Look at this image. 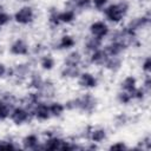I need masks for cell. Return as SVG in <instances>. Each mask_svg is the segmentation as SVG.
I'll use <instances>...</instances> for the list:
<instances>
[{"label":"cell","mask_w":151,"mask_h":151,"mask_svg":"<svg viewBox=\"0 0 151 151\" xmlns=\"http://www.w3.org/2000/svg\"><path fill=\"white\" fill-rule=\"evenodd\" d=\"M127 7H129L125 1H122V2H118L114 5H110L109 7H106L104 9V13L110 21L118 22L125 17V14L127 12Z\"/></svg>","instance_id":"1"},{"label":"cell","mask_w":151,"mask_h":151,"mask_svg":"<svg viewBox=\"0 0 151 151\" xmlns=\"http://www.w3.org/2000/svg\"><path fill=\"white\" fill-rule=\"evenodd\" d=\"M33 17H34L33 9H32L31 7H28V6L20 8V9L14 14L15 21L19 22V24H22V25L29 24V22L33 20Z\"/></svg>","instance_id":"2"},{"label":"cell","mask_w":151,"mask_h":151,"mask_svg":"<svg viewBox=\"0 0 151 151\" xmlns=\"http://www.w3.org/2000/svg\"><path fill=\"white\" fill-rule=\"evenodd\" d=\"M90 31H91L92 37L103 39L104 37L107 35V33H109V27H107V25H106L104 21H96V22H93V24L90 26Z\"/></svg>","instance_id":"3"},{"label":"cell","mask_w":151,"mask_h":151,"mask_svg":"<svg viewBox=\"0 0 151 151\" xmlns=\"http://www.w3.org/2000/svg\"><path fill=\"white\" fill-rule=\"evenodd\" d=\"M9 118L15 123V124H22L24 122H26L28 119V112L21 107H17L11 110L9 113Z\"/></svg>","instance_id":"4"},{"label":"cell","mask_w":151,"mask_h":151,"mask_svg":"<svg viewBox=\"0 0 151 151\" xmlns=\"http://www.w3.org/2000/svg\"><path fill=\"white\" fill-rule=\"evenodd\" d=\"M11 52L13 54H17V55H24V54H27L28 53V47L26 45V42L21 39H18L15 40L12 46H11Z\"/></svg>","instance_id":"5"},{"label":"cell","mask_w":151,"mask_h":151,"mask_svg":"<svg viewBox=\"0 0 151 151\" xmlns=\"http://www.w3.org/2000/svg\"><path fill=\"white\" fill-rule=\"evenodd\" d=\"M34 114L38 119L40 120H46L51 117V112H50V107L42 103H38L37 107L34 110Z\"/></svg>","instance_id":"6"},{"label":"cell","mask_w":151,"mask_h":151,"mask_svg":"<svg viewBox=\"0 0 151 151\" xmlns=\"http://www.w3.org/2000/svg\"><path fill=\"white\" fill-rule=\"evenodd\" d=\"M124 48H125V45H124V44H122L120 41L114 40L112 44H110V45L106 47L105 52L107 53V55H119V54L123 52Z\"/></svg>","instance_id":"7"},{"label":"cell","mask_w":151,"mask_h":151,"mask_svg":"<svg viewBox=\"0 0 151 151\" xmlns=\"http://www.w3.org/2000/svg\"><path fill=\"white\" fill-rule=\"evenodd\" d=\"M79 84L84 87H94L97 85V80L91 73H83L80 74Z\"/></svg>","instance_id":"8"},{"label":"cell","mask_w":151,"mask_h":151,"mask_svg":"<svg viewBox=\"0 0 151 151\" xmlns=\"http://www.w3.org/2000/svg\"><path fill=\"white\" fill-rule=\"evenodd\" d=\"M122 87H123V90H124L125 92H129V93L132 96V93H133L134 90L137 88V87H136V79H134L132 76L126 77V78L123 80V83H122Z\"/></svg>","instance_id":"9"},{"label":"cell","mask_w":151,"mask_h":151,"mask_svg":"<svg viewBox=\"0 0 151 151\" xmlns=\"http://www.w3.org/2000/svg\"><path fill=\"white\" fill-rule=\"evenodd\" d=\"M107 53L105 51H101V50H96L93 51V54H92V63H96V64H105L106 59H107Z\"/></svg>","instance_id":"10"},{"label":"cell","mask_w":151,"mask_h":151,"mask_svg":"<svg viewBox=\"0 0 151 151\" xmlns=\"http://www.w3.org/2000/svg\"><path fill=\"white\" fill-rule=\"evenodd\" d=\"M74 17H76V13L72 9H67V11H64V12L57 14L59 22H71L74 19Z\"/></svg>","instance_id":"11"},{"label":"cell","mask_w":151,"mask_h":151,"mask_svg":"<svg viewBox=\"0 0 151 151\" xmlns=\"http://www.w3.org/2000/svg\"><path fill=\"white\" fill-rule=\"evenodd\" d=\"M24 144L27 149H37L38 147V137L35 134H29L24 139Z\"/></svg>","instance_id":"12"},{"label":"cell","mask_w":151,"mask_h":151,"mask_svg":"<svg viewBox=\"0 0 151 151\" xmlns=\"http://www.w3.org/2000/svg\"><path fill=\"white\" fill-rule=\"evenodd\" d=\"M61 145H63V140H60L59 138H51L46 142V145L44 147L47 150H57L60 149Z\"/></svg>","instance_id":"13"},{"label":"cell","mask_w":151,"mask_h":151,"mask_svg":"<svg viewBox=\"0 0 151 151\" xmlns=\"http://www.w3.org/2000/svg\"><path fill=\"white\" fill-rule=\"evenodd\" d=\"M48 107H50L51 116H59V114L63 113V111H64V109H65V106H64L63 104H60V103H53V104H51Z\"/></svg>","instance_id":"14"},{"label":"cell","mask_w":151,"mask_h":151,"mask_svg":"<svg viewBox=\"0 0 151 151\" xmlns=\"http://www.w3.org/2000/svg\"><path fill=\"white\" fill-rule=\"evenodd\" d=\"M74 45V40L72 37L70 35H64L60 40V44H59V47L60 48H70Z\"/></svg>","instance_id":"15"},{"label":"cell","mask_w":151,"mask_h":151,"mask_svg":"<svg viewBox=\"0 0 151 151\" xmlns=\"http://www.w3.org/2000/svg\"><path fill=\"white\" fill-rule=\"evenodd\" d=\"M100 45H101V39L96 38V37H92V38L87 41L86 47H87L88 50H91V51H96V50H98V48H99V46H100Z\"/></svg>","instance_id":"16"},{"label":"cell","mask_w":151,"mask_h":151,"mask_svg":"<svg viewBox=\"0 0 151 151\" xmlns=\"http://www.w3.org/2000/svg\"><path fill=\"white\" fill-rule=\"evenodd\" d=\"M79 61H80V55H79V53L74 52V53H71V54L67 57V59H66V65L78 66Z\"/></svg>","instance_id":"17"},{"label":"cell","mask_w":151,"mask_h":151,"mask_svg":"<svg viewBox=\"0 0 151 151\" xmlns=\"http://www.w3.org/2000/svg\"><path fill=\"white\" fill-rule=\"evenodd\" d=\"M9 113H11V109H9L8 104L0 101V120L5 119L6 117H9Z\"/></svg>","instance_id":"18"},{"label":"cell","mask_w":151,"mask_h":151,"mask_svg":"<svg viewBox=\"0 0 151 151\" xmlns=\"http://www.w3.org/2000/svg\"><path fill=\"white\" fill-rule=\"evenodd\" d=\"M105 138V130H94L91 132V139L93 142H101Z\"/></svg>","instance_id":"19"},{"label":"cell","mask_w":151,"mask_h":151,"mask_svg":"<svg viewBox=\"0 0 151 151\" xmlns=\"http://www.w3.org/2000/svg\"><path fill=\"white\" fill-rule=\"evenodd\" d=\"M41 66H42L45 70H51V68L54 66V60H53V58H51V57H44L42 60H41Z\"/></svg>","instance_id":"20"},{"label":"cell","mask_w":151,"mask_h":151,"mask_svg":"<svg viewBox=\"0 0 151 151\" xmlns=\"http://www.w3.org/2000/svg\"><path fill=\"white\" fill-rule=\"evenodd\" d=\"M92 4V0H74V6L78 8H87Z\"/></svg>","instance_id":"21"},{"label":"cell","mask_w":151,"mask_h":151,"mask_svg":"<svg viewBox=\"0 0 151 151\" xmlns=\"http://www.w3.org/2000/svg\"><path fill=\"white\" fill-rule=\"evenodd\" d=\"M14 149L15 146L11 142H5V140L0 142V150H14Z\"/></svg>","instance_id":"22"},{"label":"cell","mask_w":151,"mask_h":151,"mask_svg":"<svg viewBox=\"0 0 151 151\" xmlns=\"http://www.w3.org/2000/svg\"><path fill=\"white\" fill-rule=\"evenodd\" d=\"M9 19H11V17H9L7 13L0 11V27L4 26V25H6V24L9 21Z\"/></svg>","instance_id":"23"},{"label":"cell","mask_w":151,"mask_h":151,"mask_svg":"<svg viewBox=\"0 0 151 151\" xmlns=\"http://www.w3.org/2000/svg\"><path fill=\"white\" fill-rule=\"evenodd\" d=\"M106 2H107V0H92V4L97 8H103L106 5Z\"/></svg>","instance_id":"24"},{"label":"cell","mask_w":151,"mask_h":151,"mask_svg":"<svg viewBox=\"0 0 151 151\" xmlns=\"http://www.w3.org/2000/svg\"><path fill=\"white\" fill-rule=\"evenodd\" d=\"M150 65H151V60H150V58H146L144 64H143V70L145 72H147V73L150 72Z\"/></svg>","instance_id":"25"},{"label":"cell","mask_w":151,"mask_h":151,"mask_svg":"<svg viewBox=\"0 0 151 151\" xmlns=\"http://www.w3.org/2000/svg\"><path fill=\"white\" fill-rule=\"evenodd\" d=\"M111 150H123V149H125V145L123 144V143H118V144H114V145H112L111 147H110Z\"/></svg>","instance_id":"26"},{"label":"cell","mask_w":151,"mask_h":151,"mask_svg":"<svg viewBox=\"0 0 151 151\" xmlns=\"http://www.w3.org/2000/svg\"><path fill=\"white\" fill-rule=\"evenodd\" d=\"M6 73V67L4 64H0V77H2Z\"/></svg>","instance_id":"27"}]
</instances>
